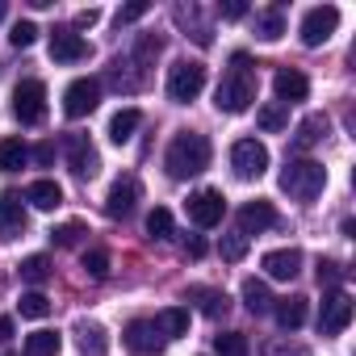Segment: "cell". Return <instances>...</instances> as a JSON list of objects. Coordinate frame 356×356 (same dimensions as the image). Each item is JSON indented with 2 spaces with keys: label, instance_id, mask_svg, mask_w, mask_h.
I'll list each match as a JSON object with an SVG mask.
<instances>
[{
  "label": "cell",
  "instance_id": "6da1fadb",
  "mask_svg": "<svg viewBox=\"0 0 356 356\" xmlns=\"http://www.w3.org/2000/svg\"><path fill=\"white\" fill-rule=\"evenodd\" d=\"M210 155H214V147H210L206 134H197V130H181V134L168 143L163 168H168L172 181H189V176H202V172L210 168Z\"/></svg>",
  "mask_w": 356,
  "mask_h": 356
},
{
  "label": "cell",
  "instance_id": "7a4b0ae2",
  "mask_svg": "<svg viewBox=\"0 0 356 356\" xmlns=\"http://www.w3.org/2000/svg\"><path fill=\"white\" fill-rule=\"evenodd\" d=\"M256 92H260L256 67H252V59H248L243 51H235V55H231V72L222 76V84H218V92H214L218 113H243V109L256 101Z\"/></svg>",
  "mask_w": 356,
  "mask_h": 356
},
{
  "label": "cell",
  "instance_id": "3957f363",
  "mask_svg": "<svg viewBox=\"0 0 356 356\" xmlns=\"http://www.w3.org/2000/svg\"><path fill=\"white\" fill-rule=\"evenodd\" d=\"M281 189L298 202H314L327 189V168L314 163V159H289L285 172H281Z\"/></svg>",
  "mask_w": 356,
  "mask_h": 356
},
{
  "label": "cell",
  "instance_id": "277c9868",
  "mask_svg": "<svg viewBox=\"0 0 356 356\" xmlns=\"http://www.w3.org/2000/svg\"><path fill=\"white\" fill-rule=\"evenodd\" d=\"M202 88H206V63H197V59H181V63H172V72H168V97H172L176 105L197 101V97H202Z\"/></svg>",
  "mask_w": 356,
  "mask_h": 356
},
{
  "label": "cell",
  "instance_id": "5b68a950",
  "mask_svg": "<svg viewBox=\"0 0 356 356\" xmlns=\"http://www.w3.org/2000/svg\"><path fill=\"white\" fill-rule=\"evenodd\" d=\"M231 168H235L239 181H260L268 172V147L260 138H239L231 147Z\"/></svg>",
  "mask_w": 356,
  "mask_h": 356
},
{
  "label": "cell",
  "instance_id": "8992f818",
  "mask_svg": "<svg viewBox=\"0 0 356 356\" xmlns=\"http://www.w3.org/2000/svg\"><path fill=\"white\" fill-rule=\"evenodd\" d=\"M13 113L22 126H38L47 118V84L42 80H22L13 88Z\"/></svg>",
  "mask_w": 356,
  "mask_h": 356
},
{
  "label": "cell",
  "instance_id": "52a82bcc",
  "mask_svg": "<svg viewBox=\"0 0 356 356\" xmlns=\"http://www.w3.org/2000/svg\"><path fill=\"white\" fill-rule=\"evenodd\" d=\"M63 151H67V168H72L76 181H92V176L101 172V155H97V147L88 143V134H67Z\"/></svg>",
  "mask_w": 356,
  "mask_h": 356
},
{
  "label": "cell",
  "instance_id": "ba28073f",
  "mask_svg": "<svg viewBox=\"0 0 356 356\" xmlns=\"http://www.w3.org/2000/svg\"><path fill=\"white\" fill-rule=\"evenodd\" d=\"M97 105H101V80L80 76V80L67 84V92H63V113L67 118H88Z\"/></svg>",
  "mask_w": 356,
  "mask_h": 356
},
{
  "label": "cell",
  "instance_id": "9c48e42d",
  "mask_svg": "<svg viewBox=\"0 0 356 356\" xmlns=\"http://www.w3.org/2000/svg\"><path fill=\"white\" fill-rule=\"evenodd\" d=\"M335 30H339V9H335V5H318V9H310V13L302 17V30H298V34H302L306 47H323Z\"/></svg>",
  "mask_w": 356,
  "mask_h": 356
},
{
  "label": "cell",
  "instance_id": "30bf717a",
  "mask_svg": "<svg viewBox=\"0 0 356 356\" xmlns=\"http://www.w3.org/2000/svg\"><path fill=\"white\" fill-rule=\"evenodd\" d=\"M352 323V298L343 289L323 293V310H318V335H339Z\"/></svg>",
  "mask_w": 356,
  "mask_h": 356
},
{
  "label": "cell",
  "instance_id": "8fae6325",
  "mask_svg": "<svg viewBox=\"0 0 356 356\" xmlns=\"http://www.w3.org/2000/svg\"><path fill=\"white\" fill-rule=\"evenodd\" d=\"M222 214H227V202H222L218 189H202V193L189 197V222H193V227L210 231V227L222 222Z\"/></svg>",
  "mask_w": 356,
  "mask_h": 356
},
{
  "label": "cell",
  "instance_id": "7c38bea8",
  "mask_svg": "<svg viewBox=\"0 0 356 356\" xmlns=\"http://www.w3.org/2000/svg\"><path fill=\"white\" fill-rule=\"evenodd\" d=\"M26 227H30L26 202H22L17 193H0V239L13 243V239H22V235H26Z\"/></svg>",
  "mask_w": 356,
  "mask_h": 356
},
{
  "label": "cell",
  "instance_id": "4fadbf2b",
  "mask_svg": "<svg viewBox=\"0 0 356 356\" xmlns=\"http://www.w3.org/2000/svg\"><path fill=\"white\" fill-rule=\"evenodd\" d=\"M92 55V47H88V38H80L76 30H55L51 34V59L55 63H84Z\"/></svg>",
  "mask_w": 356,
  "mask_h": 356
},
{
  "label": "cell",
  "instance_id": "5bb4252c",
  "mask_svg": "<svg viewBox=\"0 0 356 356\" xmlns=\"http://www.w3.org/2000/svg\"><path fill=\"white\" fill-rule=\"evenodd\" d=\"M235 218H239V235H243V239L277 227V210H273V202H248V206H239Z\"/></svg>",
  "mask_w": 356,
  "mask_h": 356
},
{
  "label": "cell",
  "instance_id": "9a60e30c",
  "mask_svg": "<svg viewBox=\"0 0 356 356\" xmlns=\"http://www.w3.org/2000/svg\"><path fill=\"white\" fill-rule=\"evenodd\" d=\"M122 339H126V348H130L134 356H159V348H163V335H159L155 323H147V318H134Z\"/></svg>",
  "mask_w": 356,
  "mask_h": 356
},
{
  "label": "cell",
  "instance_id": "2e32d148",
  "mask_svg": "<svg viewBox=\"0 0 356 356\" xmlns=\"http://www.w3.org/2000/svg\"><path fill=\"white\" fill-rule=\"evenodd\" d=\"M273 92H277V105H293V101H306V92H310V80L298 72V67H281L277 76H273Z\"/></svg>",
  "mask_w": 356,
  "mask_h": 356
},
{
  "label": "cell",
  "instance_id": "e0dca14e",
  "mask_svg": "<svg viewBox=\"0 0 356 356\" xmlns=\"http://www.w3.org/2000/svg\"><path fill=\"white\" fill-rule=\"evenodd\" d=\"M260 268L273 277V281H293L302 273V252L298 248H277V252H264Z\"/></svg>",
  "mask_w": 356,
  "mask_h": 356
},
{
  "label": "cell",
  "instance_id": "ac0fdd59",
  "mask_svg": "<svg viewBox=\"0 0 356 356\" xmlns=\"http://www.w3.org/2000/svg\"><path fill=\"white\" fill-rule=\"evenodd\" d=\"M134 202H138V181L134 176H122V181H113V189L105 197V214L109 218H126L134 210Z\"/></svg>",
  "mask_w": 356,
  "mask_h": 356
},
{
  "label": "cell",
  "instance_id": "d6986e66",
  "mask_svg": "<svg viewBox=\"0 0 356 356\" xmlns=\"http://www.w3.org/2000/svg\"><path fill=\"white\" fill-rule=\"evenodd\" d=\"M189 302H197V310L206 318H222L227 306H231V298L222 289H214V285H189Z\"/></svg>",
  "mask_w": 356,
  "mask_h": 356
},
{
  "label": "cell",
  "instance_id": "ffe728a7",
  "mask_svg": "<svg viewBox=\"0 0 356 356\" xmlns=\"http://www.w3.org/2000/svg\"><path fill=\"white\" fill-rule=\"evenodd\" d=\"M76 343H80L84 356H105V352H109V335H105V327H101V323H88V318L76 323Z\"/></svg>",
  "mask_w": 356,
  "mask_h": 356
},
{
  "label": "cell",
  "instance_id": "44dd1931",
  "mask_svg": "<svg viewBox=\"0 0 356 356\" xmlns=\"http://www.w3.org/2000/svg\"><path fill=\"white\" fill-rule=\"evenodd\" d=\"M327 130H331L327 113H310V118L298 126V134H293V151H310V147H318V143L327 138Z\"/></svg>",
  "mask_w": 356,
  "mask_h": 356
},
{
  "label": "cell",
  "instance_id": "7402d4cb",
  "mask_svg": "<svg viewBox=\"0 0 356 356\" xmlns=\"http://www.w3.org/2000/svg\"><path fill=\"white\" fill-rule=\"evenodd\" d=\"M155 331H159L163 339H181V335H189V310H185V306H168V310H159V314H155Z\"/></svg>",
  "mask_w": 356,
  "mask_h": 356
},
{
  "label": "cell",
  "instance_id": "603a6c76",
  "mask_svg": "<svg viewBox=\"0 0 356 356\" xmlns=\"http://www.w3.org/2000/svg\"><path fill=\"white\" fill-rule=\"evenodd\" d=\"M273 314H277V323H281L285 331H298V327L306 323V298H302V293L281 298V302H273Z\"/></svg>",
  "mask_w": 356,
  "mask_h": 356
},
{
  "label": "cell",
  "instance_id": "cb8c5ba5",
  "mask_svg": "<svg viewBox=\"0 0 356 356\" xmlns=\"http://www.w3.org/2000/svg\"><path fill=\"white\" fill-rule=\"evenodd\" d=\"M26 202H30L34 210H59V206H63V189H59L55 181H34V185L26 189Z\"/></svg>",
  "mask_w": 356,
  "mask_h": 356
},
{
  "label": "cell",
  "instance_id": "d4e9b609",
  "mask_svg": "<svg viewBox=\"0 0 356 356\" xmlns=\"http://www.w3.org/2000/svg\"><path fill=\"white\" fill-rule=\"evenodd\" d=\"M138 122H143V113L138 109H118L113 118H109V138L122 147V143H130L134 138V130H138Z\"/></svg>",
  "mask_w": 356,
  "mask_h": 356
},
{
  "label": "cell",
  "instance_id": "484cf974",
  "mask_svg": "<svg viewBox=\"0 0 356 356\" xmlns=\"http://www.w3.org/2000/svg\"><path fill=\"white\" fill-rule=\"evenodd\" d=\"M273 302H277V298L268 293V285H264V281H256V277H248V281H243V306H248L252 314H268V310H273Z\"/></svg>",
  "mask_w": 356,
  "mask_h": 356
},
{
  "label": "cell",
  "instance_id": "4316f807",
  "mask_svg": "<svg viewBox=\"0 0 356 356\" xmlns=\"http://www.w3.org/2000/svg\"><path fill=\"white\" fill-rule=\"evenodd\" d=\"M59 348H63V335L59 331H34V335H26V356H59Z\"/></svg>",
  "mask_w": 356,
  "mask_h": 356
},
{
  "label": "cell",
  "instance_id": "83f0119b",
  "mask_svg": "<svg viewBox=\"0 0 356 356\" xmlns=\"http://www.w3.org/2000/svg\"><path fill=\"white\" fill-rule=\"evenodd\" d=\"M30 159V147L22 138H0V172H17Z\"/></svg>",
  "mask_w": 356,
  "mask_h": 356
},
{
  "label": "cell",
  "instance_id": "f1b7e54d",
  "mask_svg": "<svg viewBox=\"0 0 356 356\" xmlns=\"http://www.w3.org/2000/svg\"><path fill=\"white\" fill-rule=\"evenodd\" d=\"M256 34H260L264 42H277V38L285 34V13H281V9H264V13L256 17Z\"/></svg>",
  "mask_w": 356,
  "mask_h": 356
},
{
  "label": "cell",
  "instance_id": "f546056e",
  "mask_svg": "<svg viewBox=\"0 0 356 356\" xmlns=\"http://www.w3.org/2000/svg\"><path fill=\"white\" fill-rule=\"evenodd\" d=\"M214 352H218V356H252L243 331H222V335H214Z\"/></svg>",
  "mask_w": 356,
  "mask_h": 356
},
{
  "label": "cell",
  "instance_id": "4dcf8cb0",
  "mask_svg": "<svg viewBox=\"0 0 356 356\" xmlns=\"http://www.w3.org/2000/svg\"><path fill=\"white\" fill-rule=\"evenodd\" d=\"M256 122H260V130H264V134H277V130H285V126H289V109L273 101V105H264V109L256 113Z\"/></svg>",
  "mask_w": 356,
  "mask_h": 356
},
{
  "label": "cell",
  "instance_id": "1f68e13d",
  "mask_svg": "<svg viewBox=\"0 0 356 356\" xmlns=\"http://www.w3.org/2000/svg\"><path fill=\"white\" fill-rule=\"evenodd\" d=\"M80 268H84L92 281H105V277H109V252H105V248H92V252H84Z\"/></svg>",
  "mask_w": 356,
  "mask_h": 356
},
{
  "label": "cell",
  "instance_id": "d6a6232c",
  "mask_svg": "<svg viewBox=\"0 0 356 356\" xmlns=\"http://www.w3.org/2000/svg\"><path fill=\"white\" fill-rule=\"evenodd\" d=\"M47 277H51V260L47 256H26L22 260V281L26 285H42Z\"/></svg>",
  "mask_w": 356,
  "mask_h": 356
},
{
  "label": "cell",
  "instance_id": "836d02e7",
  "mask_svg": "<svg viewBox=\"0 0 356 356\" xmlns=\"http://www.w3.org/2000/svg\"><path fill=\"white\" fill-rule=\"evenodd\" d=\"M17 310H22V318H47V314H51V302H47V293L30 289V293H22Z\"/></svg>",
  "mask_w": 356,
  "mask_h": 356
},
{
  "label": "cell",
  "instance_id": "e575fe53",
  "mask_svg": "<svg viewBox=\"0 0 356 356\" xmlns=\"http://www.w3.org/2000/svg\"><path fill=\"white\" fill-rule=\"evenodd\" d=\"M147 235H151V239H168V235H172V214H168L163 206H155V210L147 214Z\"/></svg>",
  "mask_w": 356,
  "mask_h": 356
},
{
  "label": "cell",
  "instance_id": "d590c367",
  "mask_svg": "<svg viewBox=\"0 0 356 356\" xmlns=\"http://www.w3.org/2000/svg\"><path fill=\"white\" fill-rule=\"evenodd\" d=\"M80 235H88V231H84V222H63V227H55V231H51V243H55V248H76V243H80Z\"/></svg>",
  "mask_w": 356,
  "mask_h": 356
},
{
  "label": "cell",
  "instance_id": "8d00e7d4",
  "mask_svg": "<svg viewBox=\"0 0 356 356\" xmlns=\"http://www.w3.org/2000/svg\"><path fill=\"white\" fill-rule=\"evenodd\" d=\"M218 252H222L227 264H239V260L248 256V239H243L239 231H235V235H222V248H218Z\"/></svg>",
  "mask_w": 356,
  "mask_h": 356
},
{
  "label": "cell",
  "instance_id": "74e56055",
  "mask_svg": "<svg viewBox=\"0 0 356 356\" xmlns=\"http://www.w3.org/2000/svg\"><path fill=\"white\" fill-rule=\"evenodd\" d=\"M9 42H13L17 51L34 47V42H38V26H34V22H17V26H13V34H9Z\"/></svg>",
  "mask_w": 356,
  "mask_h": 356
},
{
  "label": "cell",
  "instance_id": "f35d334b",
  "mask_svg": "<svg viewBox=\"0 0 356 356\" xmlns=\"http://www.w3.org/2000/svg\"><path fill=\"white\" fill-rule=\"evenodd\" d=\"M264 356H310V348L306 343H289V339H277V343H268V352Z\"/></svg>",
  "mask_w": 356,
  "mask_h": 356
},
{
  "label": "cell",
  "instance_id": "ab89813d",
  "mask_svg": "<svg viewBox=\"0 0 356 356\" xmlns=\"http://www.w3.org/2000/svg\"><path fill=\"white\" fill-rule=\"evenodd\" d=\"M151 5H147V0H134V5H126V9H118V26H130V22H138L143 13H147Z\"/></svg>",
  "mask_w": 356,
  "mask_h": 356
},
{
  "label": "cell",
  "instance_id": "60d3db41",
  "mask_svg": "<svg viewBox=\"0 0 356 356\" xmlns=\"http://www.w3.org/2000/svg\"><path fill=\"white\" fill-rule=\"evenodd\" d=\"M339 277H343V268L335 260H318V285H335Z\"/></svg>",
  "mask_w": 356,
  "mask_h": 356
},
{
  "label": "cell",
  "instance_id": "b9f144b4",
  "mask_svg": "<svg viewBox=\"0 0 356 356\" xmlns=\"http://www.w3.org/2000/svg\"><path fill=\"white\" fill-rule=\"evenodd\" d=\"M227 22H239V17H248V5H243V0H227V5L218 9Z\"/></svg>",
  "mask_w": 356,
  "mask_h": 356
},
{
  "label": "cell",
  "instance_id": "7bdbcfd3",
  "mask_svg": "<svg viewBox=\"0 0 356 356\" xmlns=\"http://www.w3.org/2000/svg\"><path fill=\"white\" fill-rule=\"evenodd\" d=\"M34 159H38L42 168H51V163H55V143H38V147H34Z\"/></svg>",
  "mask_w": 356,
  "mask_h": 356
},
{
  "label": "cell",
  "instance_id": "ee69618b",
  "mask_svg": "<svg viewBox=\"0 0 356 356\" xmlns=\"http://www.w3.org/2000/svg\"><path fill=\"white\" fill-rule=\"evenodd\" d=\"M101 22V13L97 9H84V13H76V30H88V26H97Z\"/></svg>",
  "mask_w": 356,
  "mask_h": 356
},
{
  "label": "cell",
  "instance_id": "f6af8a7d",
  "mask_svg": "<svg viewBox=\"0 0 356 356\" xmlns=\"http://www.w3.org/2000/svg\"><path fill=\"white\" fill-rule=\"evenodd\" d=\"M185 252H189V256H193V260H202V256H206V243H202V239H197V235H193V239H189V243H185Z\"/></svg>",
  "mask_w": 356,
  "mask_h": 356
},
{
  "label": "cell",
  "instance_id": "bcb514c9",
  "mask_svg": "<svg viewBox=\"0 0 356 356\" xmlns=\"http://www.w3.org/2000/svg\"><path fill=\"white\" fill-rule=\"evenodd\" d=\"M13 339V318L5 314V318H0V343H9Z\"/></svg>",
  "mask_w": 356,
  "mask_h": 356
},
{
  "label": "cell",
  "instance_id": "7dc6e473",
  "mask_svg": "<svg viewBox=\"0 0 356 356\" xmlns=\"http://www.w3.org/2000/svg\"><path fill=\"white\" fill-rule=\"evenodd\" d=\"M0 22H5V5H0Z\"/></svg>",
  "mask_w": 356,
  "mask_h": 356
}]
</instances>
